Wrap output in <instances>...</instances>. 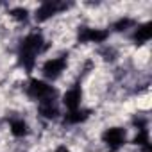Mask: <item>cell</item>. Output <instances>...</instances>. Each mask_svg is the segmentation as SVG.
<instances>
[{
	"label": "cell",
	"instance_id": "8fae6325",
	"mask_svg": "<svg viewBox=\"0 0 152 152\" xmlns=\"http://www.w3.org/2000/svg\"><path fill=\"white\" fill-rule=\"evenodd\" d=\"M9 131H11V134H13L15 138H25V136L31 132L29 124H27L23 118H20V116L11 118V122H9Z\"/></svg>",
	"mask_w": 152,
	"mask_h": 152
},
{
	"label": "cell",
	"instance_id": "4fadbf2b",
	"mask_svg": "<svg viewBox=\"0 0 152 152\" xmlns=\"http://www.w3.org/2000/svg\"><path fill=\"white\" fill-rule=\"evenodd\" d=\"M132 27H136V20L131 18V16H122V18H118V20L111 25V29H113L115 32H125V31H129V29H132Z\"/></svg>",
	"mask_w": 152,
	"mask_h": 152
},
{
	"label": "cell",
	"instance_id": "2e32d148",
	"mask_svg": "<svg viewBox=\"0 0 152 152\" xmlns=\"http://www.w3.org/2000/svg\"><path fill=\"white\" fill-rule=\"evenodd\" d=\"M54 152H70V150H68V148H66L64 145H61V147H57V148H56Z\"/></svg>",
	"mask_w": 152,
	"mask_h": 152
},
{
	"label": "cell",
	"instance_id": "9a60e30c",
	"mask_svg": "<svg viewBox=\"0 0 152 152\" xmlns=\"http://www.w3.org/2000/svg\"><path fill=\"white\" fill-rule=\"evenodd\" d=\"M100 56H102L104 61H115V57H116V50H115L113 47H104V48L100 50Z\"/></svg>",
	"mask_w": 152,
	"mask_h": 152
},
{
	"label": "cell",
	"instance_id": "ba28073f",
	"mask_svg": "<svg viewBox=\"0 0 152 152\" xmlns=\"http://www.w3.org/2000/svg\"><path fill=\"white\" fill-rule=\"evenodd\" d=\"M38 115L45 120H56L61 115V107L56 99H48V100L38 102Z\"/></svg>",
	"mask_w": 152,
	"mask_h": 152
},
{
	"label": "cell",
	"instance_id": "277c9868",
	"mask_svg": "<svg viewBox=\"0 0 152 152\" xmlns=\"http://www.w3.org/2000/svg\"><path fill=\"white\" fill-rule=\"evenodd\" d=\"M68 66V56H57V57H50L43 63L41 66V75L48 81H56L57 77H61V73L66 70Z\"/></svg>",
	"mask_w": 152,
	"mask_h": 152
},
{
	"label": "cell",
	"instance_id": "8992f818",
	"mask_svg": "<svg viewBox=\"0 0 152 152\" xmlns=\"http://www.w3.org/2000/svg\"><path fill=\"white\" fill-rule=\"evenodd\" d=\"M102 141L111 150H118L120 147H124L127 143V132L124 127H107L102 132Z\"/></svg>",
	"mask_w": 152,
	"mask_h": 152
},
{
	"label": "cell",
	"instance_id": "7a4b0ae2",
	"mask_svg": "<svg viewBox=\"0 0 152 152\" xmlns=\"http://www.w3.org/2000/svg\"><path fill=\"white\" fill-rule=\"evenodd\" d=\"M25 95L34 102H43V100H48V99H56L57 90L52 84H48L41 79H31L25 84Z\"/></svg>",
	"mask_w": 152,
	"mask_h": 152
},
{
	"label": "cell",
	"instance_id": "e0dca14e",
	"mask_svg": "<svg viewBox=\"0 0 152 152\" xmlns=\"http://www.w3.org/2000/svg\"><path fill=\"white\" fill-rule=\"evenodd\" d=\"M109 152H116V150H109Z\"/></svg>",
	"mask_w": 152,
	"mask_h": 152
},
{
	"label": "cell",
	"instance_id": "6da1fadb",
	"mask_svg": "<svg viewBox=\"0 0 152 152\" xmlns=\"http://www.w3.org/2000/svg\"><path fill=\"white\" fill-rule=\"evenodd\" d=\"M47 41L43 38V34L39 31H32L29 34H25L18 45V63L20 66L31 73L36 66V59L39 54H43L47 50Z\"/></svg>",
	"mask_w": 152,
	"mask_h": 152
},
{
	"label": "cell",
	"instance_id": "5bb4252c",
	"mask_svg": "<svg viewBox=\"0 0 152 152\" xmlns=\"http://www.w3.org/2000/svg\"><path fill=\"white\" fill-rule=\"evenodd\" d=\"M9 16L11 18H15L16 22H27V18H29V11L25 9V7H13V9H9Z\"/></svg>",
	"mask_w": 152,
	"mask_h": 152
},
{
	"label": "cell",
	"instance_id": "7c38bea8",
	"mask_svg": "<svg viewBox=\"0 0 152 152\" xmlns=\"http://www.w3.org/2000/svg\"><path fill=\"white\" fill-rule=\"evenodd\" d=\"M136 147L141 148V152H150V138H148V129H138L136 138L132 140Z\"/></svg>",
	"mask_w": 152,
	"mask_h": 152
},
{
	"label": "cell",
	"instance_id": "30bf717a",
	"mask_svg": "<svg viewBox=\"0 0 152 152\" xmlns=\"http://www.w3.org/2000/svg\"><path fill=\"white\" fill-rule=\"evenodd\" d=\"M152 36V25L150 22H145V23H138V27L134 29V34H132V41L136 45H145Z\"/></svg>",
	"mask_w": 152,
	"mask_h": 152
},
{
	"label": "cell",
	"instance_id": "5b68a950",
	"mask_svg": "<svg viewBox=\"0 0 152 152\" xmlns=\"http://www.w3.org/2000/svg\"><path fill=\"white\" fill-rule=\"evenodd\" d=\"M109 39L107 29H95V27H79L77 31V41L79 43H106Z\"/></svg>",
	"mask_w": 152,
	"mask_h": 152
},
{
	"label": "cell",
	"instance_id": "52a82bcc",
	"mask_svg": "<svg viewBox=\"0 0 152 152\" xmlns=\"http://www.w3.org/2000/svg\"><path fill=\"white\" fill-rule=\"evenodd\" d=\"M81 102H83V88L81 84H73L70 86L64 95H63V106L68 109V111H75V109H79L81 107Z\"/></svg>",
	"mask_w": 152,
	"mask_h": 152
},
{
	"label": "cell",
	"instance_id": "9c48e42d",
	"mask_svg": "<svg viewBox=\"0 0 152 152\" xmlns=\"http://www.w3.org/2000/svg\"><path fill=\"white\" fill-rule=\"evenodd\" d=\"M90 116H91V109L79 107V109H75V111H68L64 115V124H68V125H79V124H84Z\"/></svg>",
	"mask_w": 152,
	"mask_h": 152
},
{
	"label": "cell",
	"instance_id": "3957f363",
	"mask_svg": "<svg viewBox=\"0 0 152 152\" xmlns=\"http://www.w3.org/2000/svg\"><path fill=\"white\" fill-rule=\"evenodd\" d=\"M70 7H72V4H66V2H57V0H47V2L39 4V7H38V9H36V13H34V18H36V22L43 23V22L50 20L52 16H56V15L63 13V11H68Z\"/></svg>",
	"mask_w": 152,
	"mask_h": 152
}]
</instances>
